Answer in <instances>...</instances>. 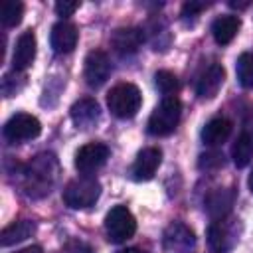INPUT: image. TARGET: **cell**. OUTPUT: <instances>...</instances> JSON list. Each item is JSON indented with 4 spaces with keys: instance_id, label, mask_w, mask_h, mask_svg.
<instances>
[{
    "instance_id": "29",
    "label": "cell",
    "mask_w": 253,
    "mask_h": 253,
    "mask_svg": "<svg viewBox=\"0 0 253 253\" xmlns=\"http://www.w3.org/2000/svg\"><path fill=\"white\" fill-rule=\"evenodd\" d=\"M210 4L208 2H196V0H190L182 6V16H198L202 10H206Z\"/></svg>"
},
{
    "instance_id": "18",
    "label": "cell",
    "mask_w": 253,
    "mask_h": 253,
    "mask_svg": "<svg viewBox=\"0 0 253 253\" xmlns=\"http://www.w3.org/2000/svg\"><path fill=\"white\" fill-rule=\"evenodd\" d=\"M231 130H233V125H231L229 119H225V117H213L202 128V140L208 146H219V144H223L229 138Z\"/></svg>"
},
{
    "instance_id": "1",
    "label": "cell",
    "mask_w": 253,
    "mask_h": 253,
    "mask_svg": "<svg viewBox=\"0 0 253 253\" xmlns=\"http://www.w3.org/2000/svg\"><path fill=\"white\" fill-rule=\"evenodd\" d=\"M22 188L30 198H43L51 192L57 174L59 162L51 152H42L34 156L28 164L22 166Z\"/></svg>"
},
{
    "instance_id": "8",
    "label": "cell",
    "mask_w": 253,
    "mask_h": 253,
    "mask_svg": "<svg viewBox=\"0 0 253 253\" xmlns=\"http://www.w3.org/2000/svg\"><path fill=\"white\" fill-rule=\"evenodd\" d=\"M162 251L164 253H194L196 251V235H194V231L182 221H172L164 229Z\"/></svg>"
},
{
    "instance_id": "30",
    "label": "cell",
    "mask_w": 253,
    "mask_h": 253,
    "mask_svg": "<svg viewBox=\"0 0 253 253\" xmlns=\"http://www.w3.org/2000/svg\"><path fill=\"white\" fill-rule=\"evenodd\" d=\"M16 253H43V251H42L40 245H30V247H24V249H20Z\"/></svg>"
},
{
    "instance_id": "16",
    "label": "cell",
    "mask_w": 253,
    "mask_h": 253,
    "mask_svg": "<svg viewBox=\"0 0 253 253\" xmlns=\"http://www.w3.org/2000/svg\"><path fill=\"white\" fill-rule=\"evenodd\" d=\"M36 47H38L36 34L32 30L22 32L18 42H16L14 53H12V67L16 71H26L36 59Z\"/></svg>"
},
{
    "instance_id": "25",
    "label": "cell",
    "mask_w": 253,
    "mask_h": 253,
    "mask_svg": "<svg viewBox=\"0 0 253 253\" xmlns=\"http://www.w3.org/2000/svg\"><path fill=\"white\" fill-rule=\"evenodd\" d=\"M24 85H26V75H22V71L14 69L2 77V93L6 97H14Z\"/></svg>"
},
{
    "instance_id": "15",
    "label": "cell",
    "mask_w": 253,
    "mask_h": 253,
    "mask_svg": "<svg viewBox=\"0 0 253 253\" xmlns=\"http://www.w3.org/2000/svg\"><path fill=\"white\" fill-rule=\"evenodd\" d=\"M77 38H79V32H77L75 24L61 20V22L53 24L51 34H49V43L55 53H69L75 49Z\"/></svg>"
},
{
    "instance_id": "27",
    "label": "cell",
    "mask_w": 253,
    "mask_h": 253,
    "mask_svg": "<svg viewBox=\"0 0 253 253\" xmlns=\"http://www.w3.org/2000/svg\"><path fill=\"white\" fill-rule=\"evenodd\" d=\"M59 253H93V249L79 239H71L59 249Z\"/></svg>"
},
{
    "instance_id": "13",
    "label": "cell",
    "mask_w": 253,
    "mask_h": 253,
    "mask_svg": "<svg viewBox=\"0 0 253 253\" xmlns=\"http://www.w3.org/2000/svg\"><path fill=\"white\" fill-rule=\"evenodd\" d=\"M162 162V152L160 148L156 146H148V148H142L138 154H136V160L132 164V178L136 182H146V180H152L158 166Z\"/></svg>"
},
{
    "instance_id": "22",
    "label": "cell",
    "mask_w": 253,
    "mask_h": 253,
    "mask_svg": "<svg viewBox=\"0 0 253 253\" xmlns=\"http://www.w3.org/2000/svg\"><path fill=\"white\" fill-rule=\"evenodd\" d=\"M22 16H24V4L22 2H18V0L2 2V6H0V22H2V26H6V28L18 26L22 22Z\"/></svg>"
},
{
    "instance_id": "28",
    "label": "cell",
    "mask_w": 253,
    "mask_h": 253,
    "mask_svg": "<svg viewBox=\"0 0 253 253\" xmlns=\"http://www.w3.org/2000/svg\"><path fill=\"white\" fill-rule=\"evenodd\" d=\"M77 8H79V2H77V0H59V2L55 4V12H57V16H61V18L71 16Z\"/></svg>"
},
{
    "instance_id": "21",
    "label": "cell",
    "mask_w": 253,
    "mask_h": 253,
    "mask_svg": "<svg viewBox=\"0 0 253 253\" xmlns=\"http://www.w3.org/2000/svg\"><path fill=\"white\" fill-rule=\"evenodd\" d=\"M231 158L237 168H245L251 162V158H253V134L251 132L243 130L235 138V142L231 146Z\"/></svg>"
},
{
    "instance_id": "20",
    "label": "cell",
    "mask_w": 253,
    "mask_h": 253,
    "mask_svg": "<svg viewBox=\"0 0 253 253\" xmlns=\"http://www.w3.org/2000/svg\"><path fill=\"white\" fill-rule=\"evenodd\" d=\"M34 231H36L34 221H30V219L14 221V223H10L8 227L2 229V233H0V245H2V247L16 245V243L28 239L30 235H34Z\"/></svg>"
},
{
    "instance_id": "31",
    "label": "cell",
    "mask_w": 253,
    "mask_h": 253,
    "mask_svg": "<svg viewBox=\"0 0 253 253\" xmlns=\"http://www.w3.org/2000/svg\"><path fill=\"white\" fill-rule=\"evenodd\" d=\"M119 253H148L144 249H138V247H126V249H121Z\"/></svg>"
},
{
    "instance_id": "3",
    "label": "cell",
    "mask_w": 253,
    "mask_h": 253,
    "mask_svg": "<svg viewBox=\"0 0 253 253\" xmlns=\"http://www.w3.org/2000/svg\"><path fill=\"white\" fill-rule=\"evenodd\" d=\"M142 105L140 89L132 83H119L107 93V107L119 119H132Z\"/></svg>"
},
{
    "instance_id": "4",
    "label": "cell",
    "mask_w": 253,
    "mask_h": 253,
    "mask_svg": "<svg viewBox=\"0 0 253 253\" xmlns=\"http://www.w3.org/2000/svg\"><path fill=\"white\" fill-rule=\"evenodd\" d=\"M99 196H101V184L93 176H81V178L67 182V186L63 188V194H61L65 206L71 210L89 208L99 200Z\"/></svg>"
},
{
    "instance_id": "17",
    "label": "cell",
    "mask_w": 253,
    "mask_h": 253,
    "mask_svg": "<svg viewBox=\"0 0 253 253\" xmlns=\"http://www.w3.org/2000/svg\"><path fill=\"white\" fill-rule=\"evenodd\" d=\"M71 121L77 128H89L93 125H97L99 117H101V109L99 103L91 97H81L79 101H75L71 105Z\"/></svg>"
},
{
    "instance_id": "23",
    "label": "cell",
    "mask_w": 253,
    "mask_h": 253,
    "mask_svg": "<svg viewBox=\"0 0 253 253\" xmlns=\"http://www.w3.org/2000/svg\"><path fill=\"white\" fill-rule=\"evenodd\" d=\"M235 73H237V81H239L241 87L253 89V53L245 51L237 57Z\"/></svg>"
},
{
    "instance_id": "33",
    "label": "cell",
    "mask_w": 253,
    "mask_h": 253,
    "mask_svg": "<svg viewBox=\"0 0 253 253\" xmlns=\"http://www.w3.org/2000/svg\"><path fill=\"white\" fill-rule=\"evenodd\" d=\"M247 184H249V190L253 192V170H251V174H249V182H247Z\"/></svg>"
},
{
    "instance_id": "24",
    "label": "cell",
    "mask_w": 253,
    "mask_h": 253,
    "mask_svg": "<svg viewBox=\"0 0 253 253\" xmlns=\"http://www.w3.org/2000/svg\"><path fill=\"white\" fill-rule=\"evenodd\" d=\"M154 83H156V89L164 95V97H174V93L180 89V83H178V77L168 71V69H160L154 73Z\"/></svg>"
},
{
    "instance_id": "6",
    "label": "cell",
    "mask_w": 253,
    "mask_h": 253,
    "mask_svg": "<svg viewBox=\"0 0 253 253\" xmlns=\"http://www.w3.org/2000/svg\"><path fill=\"white\" fill-rule=\"evenodd\" d=\"M105 231L111 243H123L136 231V219L125 206H115L105 215Z\"/></svg>"
},
{
    "instance_id": "2",
    "label": "cell",
    "mask_w": 253,
    "mask_h": 253,
    "mask_svg": "<svg viewBox=\"0 0 253 253\" xmlns=\"http://www.w3.org/2000/svg\"><path fill=\"white\" fill-rule=\"evenodd\" d=\"M182 115V103L174 97H164L148 119V132L152 136H168L176 130Z\"/></svg>"
},
{
    "instance_id": "14",
    "label": "cell",
    "mask_w": 253,
    "mask_h": 253,
    "mask_svg": "<svg viewBox=\"0 0 253 253\" xmlns=\"http://www.w3.org/2000/svg\"><path fill=\"white\" fill-rule=\"evenodd\" d=\"M223 79H225V71L219 63L208 65L196 79V95L200 99H213L221 89Z\"/></svg>"
},
{
    "instance_id": "12",
    "label": "cell",
    "mask_w": 253,
    "mask_h": 253,
    "mask_svg": "<svg viewBox=\"0 0 253 253\" xmlns=\"http://www.w3.org/2000/svg\"><path fill=\"white\" fill-rule=\"evenodd\" d=\"M233 204H235V190L233 188H213L204 200V208L211 219L227 217L231 213Z\"/></svg>"
},
{
    "instance_id": "32",
    "label": "cell",
    "mask_w": 253,
    "mask_h": 253,
    "mask_svg": "<svg viewBox=\"0 0 253 253\" xmlns=\"http://www.w3.org/2000/svg\"><path fill=\"white\" fill-rule=\"evenodd\" d=\"M229 6H233V8H247L249 2H229Z\"/></svg>"
},
{
    "instance_id": "11",
    "label": "cell",
    "mask_w": 253,
    "mask_h": 253,
    "mask_svg": "<svg viewBox=\"0 0 253 253\" xmlns=\"http://www.w3.org/2000/svg\"><path fill=\"white\" fill-rule=\"evenodd\" d=\"M144 38L146 36L142 28H117L111 36V45L121 57H128L140 49Z\"/></svg>"
},
{
    "instance_id": "9",
    "label": "cell",
    "mask_w": 253,
    "mask_h": 253,
    "mask_svg": "<svg viewBox=\"0 0 253 253\" xmlns=\"http://www.w3.org/2000/svg\"><path fill=\"white\" fill-rule=\"evenodd\" d=\"M109 158V146L103 142H87L75 152V168L89 176L91 172H97L101 166H105Z\"/></svg>"
},
{
    "instance_id": "7",
    "label": "cell",
    "mask_w": 253,
    "mask_h": 253,
    "mask_svg": "<svg viewBox=\"0 0 253 253\" xmlns=\"http://www.w3.org/2000/svg\"><path fill=\"white\" fill-rule=\"evenodd\" d=\"M2 132L8 142L16 144V142H24V140H32V138L40 136L42 123L38 121V117L30 115V113H16L6 121Z\"/></svg>"
},
{
    "instance_id": "10",
    "label": "cell",
    "mask_w": 253,
    "mask_h": 253,
    "mask_svg": "<svg viewBox=\"0 0 253 253\" xmlns=\"http://www.w3.org/2000/svg\"><path fill=\"white\" fill-rule=\"evenodd\" d=\"M111 75V59L103 49H93L85 57L83 77L89 87H101Z\"/></svg>"
},
{
    "instance_id": "5",
    "label": "cell",
    "mask_w": 253,
    "mask_h": 253,
    "mask_svg": "<svg viewBox=\"0 0 253 253\" xmlns=\"http://www.w3.org/2000/svg\"><path fill=\"white\" fill-rule=\"evenodd\" d=\"M241 235V223L235 217H221L213 219L208 229V243L213 253H229Z\"/></svg>"
},
{
    "instance_id": "26",
    "label": "cell",
    "mask_w": 253,
    "mask_h": 253,
    "mask_svg": "<svg viewBox=\"0 0 253 253\" xmlns=\"http://www.w3.org/2000/svg\"><path fill=\"white\" fill-rule=\"evenodd\" d=\"M198 166L202 170H217L219 166H223V154L219 150H210V152H204L198 160Z\"/></svg>"
},
{
    "instance_id": "19",
    "label": "cell",
    "mask_w": 253,
    "mask_h": 253,
    "mask_svg": "<svg viewBox=\"0 0 253 253\" xmlns=\"http://www.w3.org/2000/svg\"><path fill=\"white\" fill-rule=\"evenodd\" d=\"M239 26H241V20L233 14H223L219 18H215V22L211 24V34H213V40L219 43V45H227L239 32Z\"/></svg>"
}]
</instances>
